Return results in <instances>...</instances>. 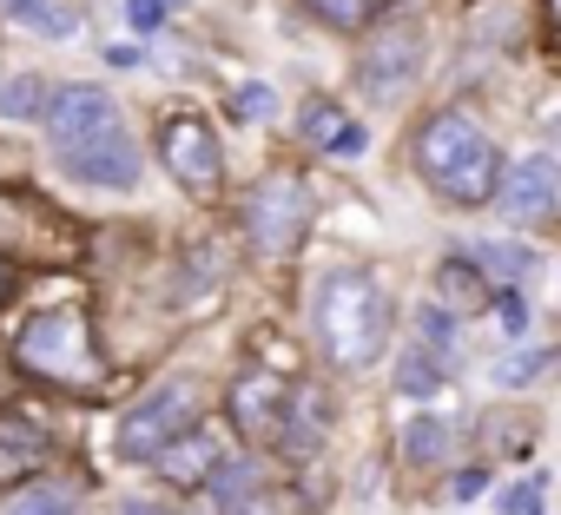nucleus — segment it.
Here are the masks:
<instances>
[{"label":"nucleus","instance_id":"1","mask_svg":"<svg viewBox=\"0 0 561 515\" xmlns=\"http://www.w3.org/2000/svg\"><path fill=\"white\" fill-rule=\"evenodd\" d=\"M318 344L337 370H370L390 351V291L370 272H331L311 305Z\"/></svg>","mask_w":561,"mask_h":515},{"label":"nucleus","instance_id":"2","mask_svg":"<svg viewBox=\"0 0 561 515\" xmlns=\"http://www.w3.org/2000/svg\"><path fill=\"white\" fill-rule=\"evenodd\" d=\"M416 165H423V179H430L449 205H482V198H495V185H502V159H495L489 133H482L469 113H436V119L423 126V139H416Z\"/></svg>","mask_w":561,"mask_h":515},{"label":"nucleus","instance_id":"3","mask_svg":"<svg viewBox=\"0 0 561 515\" xmlns=\"http://www.w3.org/2000/svg\"><path fill=\"white\" fill-rule=\"evenodd\" d=\"M198 410H205L198 377H165L152 397H139V403L119 416V456H126V462H159L185 430H198Z\"/></svg>","mask_w":561,"mask_h":515},{"label":"nucleus","instance_id":"4","mask_svg":"<svg viewBox=\"0 0 561 515\" xmlns=\"http://www.w3.org/2000/svg\"><path fill=\"white\" fill-rule=\"evenodd\" d=\"M311 231V185L298 172H264L244 192V238L257 258H291Z\"/></svg>","mask_w":561,"mask_h":515},{"label":"nucleus","instance_id":"5","mask_svg":"<svg viewBox=\"0 0 561 515\" xmlns=\"http://www.w3.org/2000/svg\"><path fill=\"white\" fill-rule=\"evenodd\" d=\"M423 60H430V34L416 21H397V27L370 34V47L357 60V93L370 106H390V100H403L423 80Z\"/></svg>","mask_w":561,"mask_h":515},{"label":"nucleus","instance_id":"6","mask_svg":"<svg viewBox=\"0 0 561 515\" xmlns=\"http://www.w3.org/2000/svg\"><path fill=\"white\" fill-rule=\"evenodd\" d=\"M14 357L34 377H87V318L80 311H41L14 337Z\"/></svg>","mask_w":561,"mask_h":515},{"label":"nucleus","instance_id":"7","mask_svg":"<svg viewBox=\"0 0 561 515\" xmlns=\"http://www.w3.org/2000/svg\"><path fill=\"white\" fill-rule=\"evenodd\" d=\"M41 126L54 133L60 152H80V146H100L119 133V106L106 100V87H54Z\"/></svg>","mask_w":561,"mask_h":515},{"label":"nucleus","instance_id":"8","mask_svg":"<svg viewBox=\"0 0 561 515\" xmlns=\"http://www.w3.org/2000/svg\"><path fill=\"white\" fill-rule=\"evenodd\" d=\"M159 159H165V172H172L192 198H211L218 179H225V152H218V139H211V126H205L198 113L165 119V133H159Z\"/></svg>","mask_w":561,"mask_h":515},{"label":"nucleus","instance_id":"9","mask_svg":"<svg viewBox=\"0 0 561 515\" xmlns=\"http://www.w3.org/2000/svg\"><path fill=\"white\" fill-rule=\"evenodd\" d=\"M554 198H561V165H554L548 152H528V159L502 165V185H495L502 218H515V225H522V218H548Z\"/></svg>","mask_w":561,"mask_h":515},{"label":"nucleus","instance_id":"10","mask_svg":"<svg viewBox=\"0 0 561 515\" xmlns=\"http://www.w3.org/2000/svg\"><path fill=\"white\" fill-rule=\"evenodd\" d=\"M285 410H291V384L271 377V370H244L231 384V423L244 436H277L285 430Z\"/></svg>","mask_w":561,"mask_h":515},{"label":"nucleus","instance_id":"11","mask_svg":"<svg viewBox=\"0 0 561 515\" xmlns=\"http://www.w3.org/2000/svg\"><path fill=\"white\" fill-rule=\"evenodd\" d=\"M60 172L80 179V185H113V192H133L139 185V146L126 133L100 139V146H80V152H60Z\"/></svg>","mask_w":561,"mask_h":515},{"label":"nucleus","instance_id":"12","mask_svg":"<svg viewBox=\"0 0 561 515\" xmlns=\"http://www.w3.org/2000/svg\"><path fill=\"white\" fill-rule=\"evenodd\" d=\"M47 456H54V430L34 410H0V489H14Z\"/></svg>","mask_w":561,"mask_h":515},{"label":"nucleus","instance_id":"13","mask_svg":"<svg viewBox=\"0 0 561 515\" xmlns=\"http://www.w3.org/2000/svg\"><path fill=\"white\" fill-rule=\"evenodd\" d=\"M218 462H225L218 436H211V430H185V436H179V443H172V449H165V456L152 462V469H159V476H165L172 489H205Z\"/></svg>","mask_w":561,"mask_h":515},{"label":"nucleus","instance_id":"14","mask_svg":"<svg viewBox=\"0 0 561 515\" xmlns=\"http://www.w3.org/2000/svg\"><path fill=\"white\" fill-rule=\"evenodd\" d=\"M462 258H469L489 285H502V291H515V285H528V278L541 272V251H528V244H515V238H476Z\"/></svg>","mask_w":561,"mask_h":515},{"label":"nucleus","instance_id":"15","mask_svg":"<svg viewBox=\"0 0 561 515\" xmlns=\"http://www.w3.org/2000/svg\"><path fill=\"white\" fill-rule=\"evenodd\" d=\"M324 430H331V403L305 384L291 390V410H285V430H277V443H285L291 456H318L324 449Z\"/></svg>","mask_w":561,"mask_h":515},{"label":"nucleus","instance_id":"16","mask_svg":"<svg viewBox=\"0 0 561 515\" xmlns=\"http://www.w3.org/2000/svg\"><path fill=\"white\" fill-rule=\"evenodd\" d=\"M495 291H489V278L469 265V258H443V272H436V305L456 318V311H482Z\"/></svg>","mask_w":561,"mask_h":515},{"label":"nucleus","instance_id":"17","mask_svg":"<svg viewBox=\"0 0 561 515\" xmlns=\"http://www.w3.org/2000/svg\"><path fill=\"white\" fill-rule=\"evenodd\" d=\"M0 14L27 34H41V41H73L80 34V14L60 8V0H0Z\"/></svg>","mask_w":561,"mask_h":515},{"label":"nucleus","instance_id":"18","mask_svg":"<svg viewBox=\"0 0 561 515\" xmlns=\"http://www.w3.org/2000/svg\"><path fill=\"white\" fill-rule=\"evenodd\" d=\"M449 384V364L436 357V351H423V344H410L403 357H397V390L410 397V403H423V397H436Z\"/></svg>","mask_w":561,"mask_h":515},{"label":"nucleus","instance_id":"19","mask_svg":"<svg viewBox=\"0 0 561 515\" xmlns=\"http://www.w3.org/2000/svg\"><path fill=\"white\" fill-rule=\"evenodd\" d=\"M449 443H456V430H449L443 416H416V423L403 430V462H410V469H436V462L449 456Z\"/></svg>","mask_w":561,"mask_h":515},{"label":"nucleus","instance_id":"20","mask_svg":"<svg viewBox=\"0 0 561 515\" xmlns=\"http://www.w3.org/2000/svg\"><path fill=\"white\" fill-rule=\"evenodd\" d=\"M416 344H423V351H436V357H443L449 370H456V357H462V331H456V318H449V311H443L436 298H430V305L416 311Z\"/></svg>","mask_w":561,"mask_h":515},{"label":"nucleus","instance_id":"21","mask_svg":"<svg viewBox=\"0 0 561 515\" xmlns=\"http://www.w3.org/2000/svg\"><path fill=\"white\" fill-rule=\"evenodd\" d=\"M298 133H305V146H318V152H337V139H344V113H337V100H305V113H298Z\"/></svg>","mask_w":561,"mask_h":515},{"label":"nucleus","instance_id":"22","mask_svg":"<svg viewBox=\"0 0 561 515\" xmlns=\"http://www.w3.org/2000/svg\"><path fill=\"white\" fill-rule=\"evenodd\" d=\"M535 377H561V351H515V357L495 364V384H502V390H522V384H535Z\"/></svg>","mask_w":561,"mask_h":515},{"label":"nucleus","instance_id":"23","mask_svg":"<svg viewBox=\"0 0 561 515\" xmlns=\"http://www.w3.org/2000/svg\"><path fill=\"white\" fill-rule=\"evenodd\" d=\"M47 113V80L41 73H21L0 87V119H41Z\"/></svg>","mask_w":561,"mask_h":515},{"label":"nucleus","instance_id":"24","mask_svg":"<svg viewBox=\"0 0 561 515\" xmlns=\"http://www.w3.org/2000/svg\"><path fill=\"white\" fill-rule=\"evenodd\" d=\"M257 482H264V469H257L251 456H231V462H218V469H211V482H205V489H211V502L225 508V502H238V495H244V489H257Z\"/></svg>","mask_w":561,"mask_h":515},{"label":"nucleus","instance_id":"25","mask_svg":"<svg viewBox=\"0 0 561 515\" xmlns=\"http://www.w3.org/2000/svg\"><path fill=\"white\" fill-rule=\"evenodd\" d=\"M0 515H73V495H67V489H54V482H47V489H21Z\"/></svg>","mask_w":561,"mask_h":515},{"label":"nucleus","instance_id":"26","mask_svg":"<svg viewBox=\"0 0 561 515\" xmlns=\"http://www.w3.org/2000/svg\"><path fill=\"white\" fill-rule=\"evenodd\" d=\"M277 113V93L264 87V80H244L238 93H231V119H244V126H264Z\"/></svg>","mask_w":561,"mask_h":515},{"label":"nucleus","instance_id":"27","mask_svg":"<svg viewBox=\"0 0 561 515\" xmlns=\"http://www.w3.org/2000/svg\"><path fill=\"white\" fill-rule=\"evenodd\" d=\"M185 272H192V278H185V298H198L205 285L218 291V278H225V251H218V244H198V251H192V265H185Z\"/></svg>","mask_w":561,"mask_h":515},{"label":"nucleus","instance_id":"28","mask_svg":"<svg viewBox=\"0 0 561 515\" xmlns=\"http://www.w3.org/2000/svg\"><path fill=\"white\" fill-rule=\"evenodd\" d=\"M377 8H383V0H311V14L331 21V27H364Z\"/></svg>","mask_w":561,"mask_h":515},{"label":"nucleus","instance_id":"29","mask_svg":"<svg viewBox=\"0 0 561 515\" xmlns=\"http://www.w3.org/2000/svg\"><path fill=\"white\" fill-rule=\"evenodd\" d=\"M218 515H291V502H285V495H277L271 482H257V489H244L238 502H225Z\"/></svg>","mask_w":561,"mask_h":515},{"label":"nucleus","instance_id":"30","mask_svg":"<svg viewBox=\"0 0 561 515\" xmlns=\"http://www.w3.org/2000/svg\"><path fill=\"white\" fill-rule=\"evenodd\" d=\"M541 489H548V476H528V482L502 489V515H541Z\"/></svg>","mask_w":561,"mask_h":515},{"label":"nucleus","instance_id":"31","mask_svg":"<svg viewBox=\"0 0 561 515\" xmlns=\"http://www.w3.org/2000/svg\"><path fill=\"white\" fill-rule=\"evenodd\" d=\"M482 489H489V469H482V462H476V469H456V476H449V489H443V495H449V502H476V495H482Z\"/></svg>","mask_w":561,"mask_h":515},{"label":"nucleus","instance_id":"32","mask_svg":"<svg viewBox=\"0 0 561 515\" xmlns=\"http://www.w3.org/2000/svg\"><path fill=\"white\" fill-rule=\"evenodd\" d=\"M495 311H502V331H508V337H528V305H522V291H502Z\"/></svg>","mask_w":561,"mask_h":515},{"label":"nucleus","instance_id":"33","mask_svg":"<svg viewBox=\"0 0 561 515\" xmlns=\"http://www.w3.org/2000/svg\"><path fill=\"white\" fill-rule=\"evenodd\" d=\"M126 21L139 34H152V27H165V8H159V0H126Z\"/></svg>","mask_w":561,"mask_h":515},{"label":"nucleus","instance_id":"34","mask_svg":"<svg viewBox=\"0 0 561 515\" xmlns=\"http://www.w3.org/2000/svg\"><path fill=\"white\" fill-rule=\"evenodd\" d=\"M119 515H179V508H159V502H126Z\"/></svg>","mask_w":561,"mask_h":515},{"label":"nucleus","instance_id":"35","mask_svg":"<svg viewBox=\"0 0 561 515\" xmlns=\"http://www.w3.org/2000/svg\"><path fill=\"white\" fill-rule=\"evenodd\" d=\"M548 21H554V34H561V0H548Z\"/></svg>","mask_w":561,"mask_h":515},{"label":"nucleus","instance_id":"36","mask_svg":"<svg viewBox=\"0 0 561 515\" xmlns=\"http://www.w3.org/2000/svg\"><path fill=\"white\" fill-rule=\"evenodd\" d=\"M0 298H8V265H0Z\"/></svg>","mask_w":561,"mask_h":515},{"label":"nucleus","instance_id":"37","mask_svg":"<svg viewBox=\"0 0 561 515\" xmlns=\"http://www.w3.org/2000/svg\"><path fill=\"white\" fill-rule=\"evenodd\" d=\"M159 8H179V0H159Z\"/></svg>","mask_w":561,"mask_h":515}]
</instances>
